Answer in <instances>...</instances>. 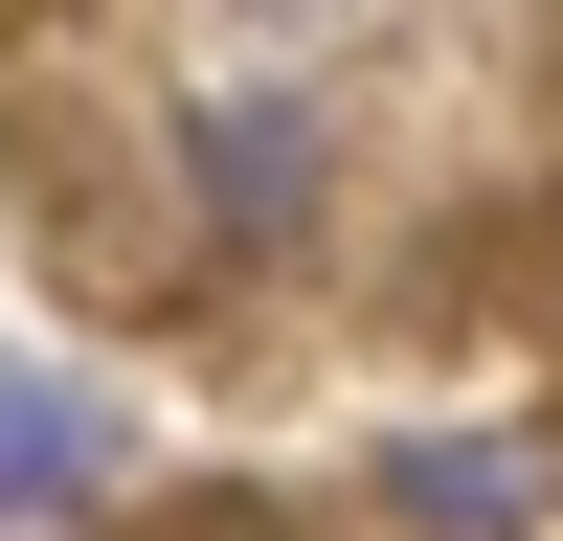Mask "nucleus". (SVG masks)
Returning a JSON list of instances; mask_svg holds the SVG:
<instances>
[{"label":"nucleus","mask_w":563,"mask_h":541,"mask_svg":"<svg viewBox=\"0 0 563 541\" xmlns=\"http://www.w3.org/2000/svg\"><path fill=\"white\" fill-rule=\"evenodd\" d=\"M90 474H113V429H90L45 361H0V519H90Z\"/></svg>","instance_id":"1"}]
</instances>
